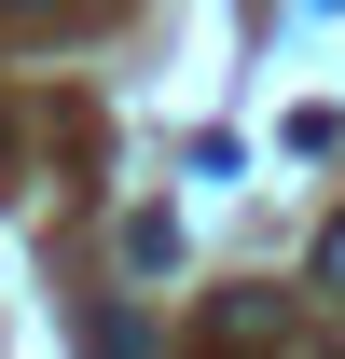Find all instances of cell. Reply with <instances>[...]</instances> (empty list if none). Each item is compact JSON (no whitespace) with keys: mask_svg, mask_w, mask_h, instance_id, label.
Returning a JSON list of instances; mask_svg holds the SVG:
<instances>
[{"mask_svg":"<svg viewBox=\"0 0 345 359\" xmlns=\"http://www.w3.org/2000/svg\"><path fill=\"white\" fill-rule=\"evenodd\" d=\"M276 346V290H221L208 304V359H262Z\"/></svg>","mask_w":345,"mask_h":359,"instance_id":"6da1fadb","label":"cell"},{"mask_svg":"<svg viewBox=\"0 0 345 359\" xmlns=\"http://www.w3.org/2000/svg\"><path fill=\"white\" fill-rule=\"evenodd\" d=\"M180 263V222L166 208H125V276H166Z\"/></svg>","mask_w":345,"mask_h":359,"instance_id":"7a4b0ae2","label":"cell"},{"mask_svg":"<svg viewBox=\"0 0 345 359\" xmlns=\"http://www.w3.org/2000/svg\"><path fill=\"white\" fill-rule=\"evenodd\" d=\"M97 359H152V332H138V304H97Z\"/></svg>","mask_w":345,"mask_h":359,"instance_id":"3957f363","label":"cell"},{"mask_svg":"<svg viewBox=\"0 0 345 359\" xmlns=\"http://www.w3.org/2000/svg\"><path fill=\"white\" fill-rule=\"evenodd\" d=\"M318 290H332V304H345V222L318 235Z\"/></svg>","mask_w":345,"mask_h":359,"instance_id":"277c9868","label":"cell"},{"mask_svg":"<svg viewBox=\"0 0 345 359\" xmlns=\"http://www.w3.org/2000/svg\"><path fill=\"white\" fill-rule=\"evenodd\" d=\"M0 166H14V125H0Z\"/></svg>","mask_w":345,"mask_h":359,"instance_id":"5b68a950","label":"cell"}]
</instances>
